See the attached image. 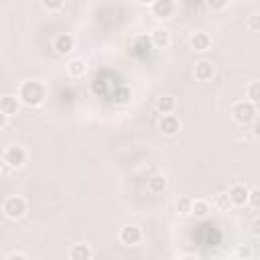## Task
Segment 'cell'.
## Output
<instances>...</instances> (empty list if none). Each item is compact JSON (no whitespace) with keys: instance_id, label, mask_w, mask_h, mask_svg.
Returning <instances> with one entry per match:
<instances>
[{"instance_id":"obj_1","label":"cell","mask_w":260,"mask_h":260,"mask_svg":"<svg viewBox=\"0 0 260 260\" xmlns=\"http://www.w3.org/2000/svg\"><path fill=\"white\" fill-rule=\"evenodd\" d=\"M16 98L20 100L22 106H26V108H37V106H41V104L45 102V98H47V87H45V83L39 81V79H26V81L20 83Z\"/></svg>"},{"instance_id":"obj_2","label":"cell","mask_w":260,"mask_h":260,"mask_svg":"<svg viewBox=\"0 0 260 260\" xmlns=\"http://www.w3.org/2000/svg\"><path fill=\"white\" fill-rule=\"evenodd\" d=\"M230 114H232V120H234L236 124L248 126V124H252V122L256 120L258 104H252V102H248V100H238V102L232 106Z\"/></svg>"},{"instance_id":"obj_3","label":"cell","mask_w":260,"mask_h":260,"mask_svg":"<svg viewBox=\"0 0 260 260\" xmlns=\"http://www.w3.org/2000/svg\"><path fill=\"white\" fill-rule=\"evenodd\" d=\"M26 209H28V203H26V199H24L22 195H10V197H6L4 203H2L4 215H6L8 219H12V221L20 219V217L26 213Z\"/></svg>"},{"instance_id":"obj_4","label":"cell","mask_w":260,"mask_h":260,"mask_svg":"<svg viewBox=\"0 0 260 260\" xmlns=\"http://www.w3.org/2000/svg\"><path fill=\"white\" fill-rule=\"evenodd\" d=\"M26 156H28V152H26V148L20 146V144H10V146L2 152V160H4V165H6L8 169H12V171L24 167Z\"/></svg>"},{"instance_id":"obj_5","label":"cell","mask_w":260,"mask_h":260,"mask_svg":"<svg viewBox=\"0 0 260 260\" xmlns=\"http://www.w3.org/2000/svg\"><path fill=\"white\" fill-rule=\"evenodd\" d=\"M177 10V2L175 0H152L150 2V14L156 20H167L175 14Z\"/></svg>"},{"instance_id":"obj_6","label":"cell","mask_w":260,"mask_h":260,"mask_svg":"<svg viewBox=\"0 0 260 260\" xmlns=\"http://www.w3.org/2000/svg\"><path fill=\"white\" fill-rule=\"evenodd\" d=\"M142 238H144V234H142V230H140L138 225H124V228L120 230V234H118L120 244L130 246V248L138 246V244L142 242Z\"/></svg>"},{"instance_id":"obj_7","label":"cell","mask_w":260,"mask_h":260,"mask_svg":"<svg viewBox=\"0 0 260 260\" xmlns=\"http://www.w3.org/2000/svg\"><path fill=\"white\" fill-rule=\"evenodd\" d=\"M225 195L234 207H244L248 203V187L244 183H232Z\"/></svg>"},{"instance_id":"obj_8","label":"cell","mask_w":260,"mask_h":260,"mask_svg":"<svg viewBox=\"0 0 260 260\" xmlns=\"http://www.w3.org/2000/svg\"><path fill=\"white\" fill-rule=\"evenodd\" d=\"M158 130H160L165 136H175V134H179V130H181V120H179V116H175V114H160Z\"/></svg>"},{"instance_id":"obj_9","label":"cell","mask_w":260,"mask_h":260,"mask_svg":"<svg viewBox=\"0 0 260 260\" xmlns=\"http://www.w3.org/2000/svg\"><path fill=\"white\" fill-rule=\"evenodd\" d=\"M53 49L57 55H69L73 49H75V39L73 35L69 32H59L55 39H53Z\"/></svg>"},{"instance_id":"obj_10","label":"cell","mask_w":260,"mask_h":260,"mask_svg":"<svg viewBox=\"0 0 260 260\" xmlns=\"http://www.w3.org/2000/svg\"><path fill=\"white\" fill-rule=\"evenodd\" d=\"M211 35L209 32H205V30H195V32H191V37H189V47L193 49V51H197V53H203V51H207L209 47H211Z\"/></svg>"},{"instance_id":"obj_11","label":"cell","mask_w":260,"mask_h":260,"mask_svg":"<svg viewBox=\"0 0 260 260\" xmlns=\"http://www.w3.org/2000/svg\"><path fill=\"white\" fill-rule=\"evenodd\" d=\"M213 75H215V67H213L211 61L199 59V61L195 63V67H193V77H195L197 81H211Z\"/></svg>"},{"instance_id":"obj_12","label":"cell","mask_w":260,"mask_h":260,"mask_svg":"<svg viewBox=\"0 0 260 260\" xmlns=\"http://www.w3.org/2000/svg\"><path fill=\"white\" fill-rule=\"evenodd\" d=\"M148 39H150V43H152V47L154 49H167L169 45H171V30L169 28H162V26H156L150 35H148Z\"/></svg>"},{"instance_id":"obj_13","label":"cell","mask_w":260,"mask_h":260,"mask_svg":"<svg viewBox=\"0 0 260 260\" xmlns=\"http://www.w3.org/2000/svg\"><path fill=\"white\" fill-rule=\"evenodd\" d=\"M209 211H211V201L209 199H205V197L191 199V211H189V215H195L197 219H203V217L209 215Z\"/></svg>"},{"instance_id":"obj_14","label":"cell","mask_w":260,"mask_h":260,"mask_svg":"<svg viewBox=\"0 0 260 260\" xmlns=\"http://www.w3.org/2000/svg\"><path fill=\"white\" fill-rule=\"evenodd\" d=\"M18 110H20V100L16 95H2L0 98V112L2 114L12 118V116L18 114Z\"/></svg>"},{"instance_id":"obj_15","label":"cell","mask_w":260,"mask_h":260,"mask_svg":"<svg viewBox=\"0 0 260 260\" xmlns=\"http://www.w3.org/2000/svg\"><path fill=\"white\" fill-rule=\"evenodd\" d=\"M67 73H69V77L79 79V77H83V75L87 73V63H85L81 57L69 59V61H67Z\"/></svg>"},{"instance_id":"obj_16","label":"cell","mask_w":260,"mask_h":260,"mask_svg":"<svg viewBox=\"0 0 260 260\" xmlns=\"http://www.w3.org/2000/svg\"><path fill=\"white\" fill-rule=\"evenodd\" d=\"M167 185H169V181H167V177L162 175V173H154V175H150L148 179H146V189L150 191V193H162L165 189H167Z\"/></svg>"},{"instance_id":"obj_17","label":"cell","mask_w":260,"mask_h":260,"mask_svg":"<svg viewBox=\"0 0 260 260\" xmlns=\"http://www.w3.org/2000/svg\"><path fill=\"white\" fill-rule=\"evenodd\" d=\"M91 248H89V244H83V242H79V244H73L71 248H69V252H67V256H69V260H89L91 258Z\"/></svg>"},{"instance_id":"obj_18","label":"cell","mask_w":260,"mask_h":260,"mask_svg":"<svg viewBox=\"0 0 260 260\" xmlns=\"http://www.w3.org/2000/svg\"><path fill=\"white\" fill-rule=\"evenodd\" d=\"M154 108L158 110V114H173L177 108V100L173 95H160V98H156Z\"/></svg>"},{"instance_id":"obj_19","label":"cell","mask_w":260,"mask_h":260,"mask_svg":"<svg viewBox=\"0 0 260 260\" xmlns=\"http://www.w3.org/2000/svg\"><path fill=\"white\" fill-rule=\"evenodd\" d=\"M232 207L230 199L225 193H215L213 199H211V209H217V211H228Z\"/></svg>"},{"instance_id":"obj_20","label":"cell","mask_w":260,"mask_h":260,"mask_svg":"<svg viewBox=\"0 0 260 260\" xmlns=\"http://www.w3.org/2000/svg\"><path fill=\"white\" fill-rule=\"evenodd\" d=\"M246 100L252 102V104L260 102V81H250L246 85Z\"/></svg>"},{"instance_id":"obj_21","label":"cell","mask_w":260,"mask_h":260,"mask_svg":"<svg viewBox=\"0 0 260 260\" xmlns=\"http://www.w3.org/2000/svg\"><path fill=\"white\" fill-rule=\"evenodd\" d=\"M175 207H177V211H179L181 215H189V211H191V197L179 195L177 201H175Z\"/></svg>"},{"instance_id":"obj_22","label":"cell","mask_w":260,"mask_h":260,"mask_svg":"<svg viewBox=\"0 0 260 260\" xmlns=\"http://www.w3.org/2000/svg\"><path fill=\"white\" fill-rule=\"evenodd\" d=\"M246 205H250L252 209H258L260 207V189L258 187L248 189V203Z\"/></svg>"},{"instance_id":"obj_23","label":"cell","mask_w":260,"mask_h":260,"mask_svg":"<svg viewBox=\"0 0 260 260\" xmlns=\"http://www.w3.org/2000/svg\"><path fill=\"white\" fill-rule=\"evenodd\" d=\"M43 2V6L49 10V12H59V10H63V6H65V0H41Z\"/></svg>"},{"instance_id":"obj_24","label":"cell","mask_w":260,"mask_h":260,"mask_svg":"<svg viewBox=\"0 0 260 260\" xmlns=\"http://www.w3.org/2000/svg\"><path fill=\"white\" fill-rule=\"evenodd\" d=\"M205 4H207L209 10H213V12H221V10L228 8L230 0H205Z\"/></svg>"},{"instance_id":"obj_25","label":"cell","mask_w":260,"mask_h":260,"mask_svg":"<svg viewBox=\"0 0 260 260\" xmlns=\"http://www.w3.org/2000/svg\"><path fill=\"white\" fill-rule=\"evenodd\" d=\"M246 28L252 30V32H256V30L260 28V16H258V14L248 16V20H246Z\"/></svg>"},{"instance_id":"obj_26","label":"cell","mask_w":260,"mask_h":260,"mask_svg":"<svg viewBox=\"0 0 260 260\" xmlns=\"http://www.w3.org/2000/svg\"><path fill=\"white\" fill-rule=\"evenodd\" d=\"M236 256H238V258H244V260H250V258H252V252H250V248H238Z\"/></svg>"},{"instance_id":"obj_27","label":"cell","mask_w":260,"mask_h":260,"mask_svg":"<svg viewBox=\"0 0 260 260\" xmlns=\"http://www.w3.org/2000/svg\"><path fill=\"white\" fill-rule=\"evenodd\" d=\"M6 258H8V260H14V258H16V260H24L26 254H24V252H10V254H6Z\"/></svg>"},{"instance_id":"obj_28","label":"cell","mask_w":260,"mask_h":260,"mask_svg":"<svg viewBox=\"0 0 260 260\" xmlns=\"http://www.w3.org/2000/svg\"><path fill=\"white\" fill-rule=\"evenodd\" d=\"M252 234H254V236L260 234V219H258V217H254V221H252Z\"/></svg>"},{"instance_id":"obj_29","label":"cell","mask_w":260,"mask_h":260,"mask_svg":"<svg viewBox=\"0 0 260 260\" xmlns=\"http://www.w3.org/2000/svg\"><path fill=\"white\" fill-rule=\"evenodd\" d=\"M6 122H8V116H6V114H2V112H0V130H2V128H4V126H6Z\"/></svg>"},{"instance_id":"obj_30","label":"cell","mask_w":260,"mask_h":260,"mask_svg":"<svg viewBox=\"0 0 260 260\" xmlns=\"http://www.w3.org/2000/svg\"><path fill=\"white\" fill-rule=\"evenodd\" d=\"M136 2H138V4H144V6H150L152 0H136Z\"/></svg>"},{"instance_id":"obj_31","label":"cell","mask_w":260,"mask_h":260,"mask_svg":"<svg viewBox=\"0 0 260 260\" xmlns=\"http://www.w3.org/2000/svg\"><path fill=\"white\" fill-rule=\"evenodd\" d=\"M0 175H2V171H0Z\"/></svg>"}]
</instances>
